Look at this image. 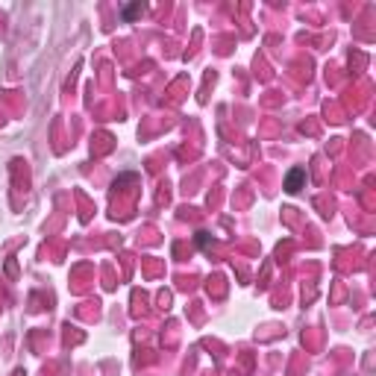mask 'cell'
Here are the masks:
<instances>
[{
  "label": "cell",
  "mask_w": 376,
  "mask_h": 376,
  "mask_svg": "<svg viewBox=\"0 0 376 376\" xmlns=\"http://www.w3.org/2000/svg\"><path fill=\"white\" fill-rule=\"evenodd\" d=\"M303 186H306V171H303V168H294V171L288 174V179H285V191H288V194H297Z\"/></svg>",
  "instance_id": "1"
},
{
  "label": "cell",
  "mask_w": 376,
  "mask_h": 376,
  "mask_svg": "<svg viewBox=\"0 0 376 376\" xmlns=\"http://www.w3.org/2000/svg\"><path fill=\"white\" fill-rule=\"evenodd\" d=\"M135 15H141V4H135V6H127V9H124V21H132Z\"/></svg>",
  "instance_id": "2"
}]
</instances>
